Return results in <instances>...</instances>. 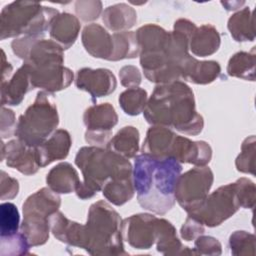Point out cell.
Wrapping results in <instances>:
<instances>
[{
    "instance_id": "cell-1",
    "label": "cell",
    "mask_w": 256,
    "mask_h": 256,
    "mask_svg": "<svg viewBox=\"0 0 256 256\" xmlns=\"http://www.w3.org/2000/svg\"><path fill=\"white\" fill-rule=\"evenodd\" d=\"M182 164L172 157L135 156L133 184L139 205L145 210L164 215L175 204V186Z\"/></svg>"
},
{
    "instance_id": "cell-2",
    "label": "cell",
    "mask_w": 256,
    "mask_h": 256,
    "mask_svg": "<svg viewBox=\"0 0 256 256\" xmlns=\"http://www.w3.org/2000/svg\"><path fill=\"white\" fill-rule=\"evenodd\" d=\"M13 53L22 59L33 88L54 93L67 88L73 81L72 71L65 67L63 48L43 36H23L12 41Z\"/></svg>"
},
{
    "instance_id": "cell-3",
    "label": "cell",
    "mask_w": 256,
    "mask_h": 256,
    "mask_svg": "<svg viewBox=\"0 0 256 256\" xmlns=\"http://www.w3.org/2000/svg\"><path fill=\"white\" fill-rule=\"evenodd\" d=\"M149 124L174 128L187 135H198L204 126L196 111L194 94L184 82L158 84L143 111Z\"/></svg>"
},
{
    "instance_id": "cell-4",
    "label": "cell",
    "mask_w": 256,
    "mask_h": 256,
    "mask_svg": "<svg viewBox=\"0 0 256 256\" xmlns=\"http://www.w3.org/2000/svg\"><path fill=\"white\" fill-rule=\"evenodd\" d=\"M75 164L83 175V182L75 191L77 197L82 200L92 198L109 181L133 177L129 160L107 148L82 147L76 154Z\"/></svg>"
},
{
    "instance_id": "cell-5",
    "label": "cell",
    "mask_w": 256,
    "mask_h": 256,
    "mask_svg": "<svg viewBox=\"0 0 256 256\" xmlns=\"http://www.w3.org/2000/svg\"><path fill=\"white\" fill-rule=\"evenodd\" d=\"M82 249L91 255H126L122 237V220L107 202L93 203L83 225Z\"/></svg>"
},
{
    "instance_id": "cell-6",
    "label": "cell",
    "mask_w": 256,
    "mask_h": 256,
    "mask_svg": "<svg viewBox=\"0 0 256 256\" xmlns=\"http://www.w3.org/2000/svg\"><path fill=\"white\" fill-rule=\"evenodd\" d=\"M58 14V10L42 6L38 2L14 1L1 10L0 39L43 36Z\"/></svg>"
},
{
    "instance_id": "cell-7",
    "label": "cell",
    "mask_w": 256,
    "mask_h": 256,
    "mask_svg": "<svg viewBox=\"0 0 256 256\" xmlns=\"http://www.w3.org/2000/svg\"><path fill=\"white\" fill-rule=\"evenodd\" d=\"M49 92L39 91L34 102L20 115L15 136L31 147L45 142L59 124L56 104Z\"/></svg>"
},
{
    "instance_id": "cell-8",
    "label": "cell",
    "mask_w": 256,
    "mask_h": 256,
    "mask_svg": "<svg viewBox=\"0 0 256 256\" xmlns=\"http://www.w3.org/2000/svg\"><path fill=\"white\" fill-rule=\"evenodd\" d=\"M61 198L49 187H44L31 194L23 203V221L20 231L30 246L43 245L49 239V218L58 211Z\"/></svg>"
},
{
    "instance_id": "cell-9",
    "label": "cell",
    "mask_w": 256,
    "mask_h": 256,
    "mask_svg": "<svg viewBox=\"0 0 256 256\" xmlns=\"http://www.w3.org/2000/svg\"><path fill=\"white\" fill-rule=\"evenodd\" d=\"M236 185L230 183L208 194L202 204L194 211L188 213L203 225L215 227L230 218L240 208Z\"/></svg>"
},
{
    "instance_id": "cell-10",
    "label": "cell",
    "mask_w": 256,
    "mask_h": 256,
    "mask_svg": "<svg viewBox=\"0 0 256 256\" xmlns=\"http://www.w3.org/2000/svg\"><path fill=\"white\" fill-rule=\"evenodd\" d=\"M213 180V172L207 166H196L180 174L175 186V200L187 213L196 210L207 197Z\"/></svg>"
},
{
    "instance_id": "cell-11",
    "label": "cell",
    "mask_w": 256,
    "mask_h": 256,
    "mask_svg": "<svg viewBox=\"0 0 256 256\" xmlns=\"http://www.w3.org/2000/svg\"><path fill=\"white\" fill-rule=\"evenodd\" d=\"M162 218L139 213L122 220V237L135 249H149L159 236Z\"/></svg>"
},
{
    "instance_id": "cell-12",
    "label": "cell",
    "mask_w": 256,
    "mask_h": 256,
    "mask_svg": "<svg viewBox=\"0 0 256 256\" xmlns=\"http://www.w3.org/2000/svg\"><path fill=\"white\" fill-rule=\"evenodd\" d=\"M83 122L87 128L85 140L92 146L108 143L112 135V128L118 122V116L110 103L94 104L88 107L83 115Z\"/></svg>"
},
{
    "instance_id": "cell-13",
    "label": "cell",
    "mask_w": 256,
    "mask_h": 256,
    "mask_svg": "<svg viewBox=\"0 0 256 256\" xmlns=\"http://www.w3.org/2000/svg\"><path fill=\"white\" fill-rule=\"evenodd\" d=\"M75 85L88 92L93 99L111 94L117 86L114 74L106 68H82L77 71Z\"/></svg>"
},
{
    "instance_id": "cell-14",
    "label": "cell",
    "mask_w": 256,
    "mask_h": 256,
    "mask_svg": "<svg viewBox=\"0 0 256 256\" xmlns=\"http://www.w3.org/2000/svg\"><path fill=\"white\" fill-rule=\"evenodd\" d=\"M2 157L5 158L6 165L18 170L24 175H33L40 168L35 147L28 146L19 139L9 141L7 144L2 142Z\"/></svg>"
},
{
    "instance_id": "cell-15",
    "label": "cell",
    "mask_w": 256,
    "mask_h": 256,
    "mask_svg": "<svg viewBox=\"0 0 256 256\" xmlns=\"http://www.w3.org/2000/svg\"><path fill=\"white\" fill-rule=\"evenodd\" d=\"M170 157L180 163L206 166L212 158V149L205 141H192L187 137L176 135L171 147Z\"/></svg>"
},
{
    "instance_id": "cell-16",
    "label": "cell",
    "mask_w": 256,
    "mask_h": 256,
    "mask_svg": "<svg viewBox=\"0 0 256 256\" xmlns=\"http://www.w3.org/2000/svg\"><path fill=\"white\" fill-rule=\"evenodd\" d=\"M72 144L68 131L58 129L41 145L35 147L37 161L40 168H43L56 160L65 159Z\"/></svg>"
},
{
    "instance_id": "cell-17",
    "label": "cell",
    "mask_w": 256,
    "mask_h": 256,
    "mask_svg": "<svg viewBox=\"0 0 256 256\" xmlns=\"http://www.w3.org/2000/svg\"><path fill=\"white\" fill-rule=\"evenodd\" d=\"M81 39L85 50L91 56L111 60L114 49L113 37L102 26L96 23L85 26Z\"/></svg>"
},
{
    "instance_id": "cell-18",
    "label": "cell",
    "mask_w": 256,
    "mask_h": 256,
    "mask_svg": "<svg viewBox=\"0 0 256 256\" xmlns=\"http://www.w3.org/2000/svg\"><path fill=\"white\" fill-rule=\"evenodd\" d=\"M33 89L29 72L22 64L8 80L1 82V105H19L26 93Z\"/></svg>"
},
{
    "instance_id": "cell-19",
    "label": "cell",
    "mask_w": 256,
    "mask_h": 256,
    "mask_svg": "<svg viewBox=\"0 0 256 256\" xmlns=\"http://www.w3.org/2000/svg\"><path fill=\"white\" fill-rule=\"evenodd\" d=\"M81 25L78 18L70 13H59L52 21L49 34L51 40L58 43L63 50L69 49L76 41Z\"/></svg>"
},
{
    "instance_id": "cell-20",
    "label": "cell",
    "mask_w": 256,
    "mask_h": 256,
    "mask_svg": "<svg viewBox=\"0 0 256 256\" xmlns=\"http://www.w3.org/2000/svg\"><path fill=\"white\" fill-rule=\"evenodd\" d=\"M176 134L168 127L153 125L146 133L141 151L142 154L154 157H170L171 147Z\"/></svg>"
},
{
    "instance_id": "cell-21",
    "label": "cell",
    "mask_w": 256,
    "mask_h": 256,
    "mask_svg": "<svg viewBox=\"0 0 256 256\" xmlns=\"http://www.w3.org/2000/svg\"><path fill=\"white\" fill-rule=\"evenodd\" d=\"M46 183L52 191L58 194H69L77 190L81 181L70 163L61 162L47 173Z\"/></svg>"
},
{
    "instance_id": "cell-22",
    "label": "cell",
    "mask_w": 256,
    "mask_h": 256,
    "mask_svg": "<svg viewBox=\"0 0 256 256\" xmlns=\"http://www.w3.org/2000/svg\"><path fill=\"white\" fill-rule=\"evenodd\" d=\"M50 229L54 237L69 246L82 247L83 225L68 219L63 213L57 211L49 218Z\"/></svg>"
},
{
    "instance_id": "cell-23",
    "label": "cell",
    "mask_w": 256,
    "mask_h": 256,
    "mask_svg": "<svg viewBox=\"0 0 256 256\" xmlns=\"http://www.w3.org/2000/svg\"><path fill=\"white\" fill-rule=\"evenodd\" d=\"M220 35L211 24L196 27L189 39V50L193 55L206 57L214 54L220 47Z\"/></svg>"
},
{
    "instance_id": "cell-24",
    "label": "cell",
    "mask_w": 256,
    "mask_h": 256,
    "mask_svg": "<svg viewBox=\"0 0 256 256\" xmlns=\"http://www.w3.org/2000/svg\"><path fill=\"white\" fill-rule=\"evenodd\" d=\"M102 21L109 30L116 33L124 32L135 25L137 14L131 6L119 3L109 6L103 11Z\"/></svg>"
},
{
    "instance_id": "cell-25",
    "label": "cell",
    "mask_w": 256,
    "mask_h": 256,
    "mask_svg": "<svg viewBox=\"0 0 256 256\" xmlns=\"http://www.w3.org/2000/svg\"><path fill=\"white\" fill-rule=\"evenodd\" d=\"M139 131L133 126L121 128L107 143L106 148L127 158H134L139 150Z\"/></svg>"
},
{
    "instance_id": "cell-26",
    "label": "cell",
    "mask_w": 256,
    "mask_h": 256,
    "mask_svg": "<svg viewBox=\"0 0 256 256\" xmlns=\"http://www.w3.org/2000/svg\"><path fill=\"white\" fill-rule=\"evenodd\" d=\"M228 30L234 40L238 42L253 41L255 39L253 14L249 7L233 14L227 24Z\"/></svg>"
},
{
    "instance_id": "cell-27",
    "label": "cell",
    "mask_w": 256,
    "mask_h": 256,
    "mask_svg": "<svg viewBox=\"0 0 256 256\" xmlns=\"http://www.w3.org/2000/svg\"><path fill=\"white\" fill-rule=\"evenodd\" d=\"M255 47L251 52H237L228 61L227 73L231 77L255 80Z\"/></svg>"
},
{
    "instance_id": "cell-28",
    "label": "cell",
    "mask_w": 256,
    "mask_h": 256,
    "mask_svg": "<svg viewBox=\"0 0 256 256\" xmlns=\"http://www.w3.org/2000/svg\"><path fill=\"white\" fill-rule=\"evenodd\" d=\"M112 37L114 42V49L110 61L131 59L139 55L140 49L135 32H118L114 33Z\"/></svg>"
},
{
    "instance_id": "cell-29",
    "label": "cell",
    "mask_w": 256,
    "mask_h": 256,
    "mask_svg": "<svg viewBox=\"0 0 256 256\" xmlns=\"http://www.w3.org/2000/svg\"><path fill=\"white\" fill-rule=\"evenodd\" d=\"M103 196L112 204L121 206L132 199L135 193L133 177L109 181L102 189Z\"/></svg>"
},
{
    "instance_id": "cell-30",
    "label": "cell",
    "mask_w": 256,
    "mask_h": 256,
    "mask_svg": "<svg viewBox=\"0 0 256 256\" xmlns=\"http://www.w3.org/2000/svg\"><path fill=\"white\" fill-rule=\"evenodd\" d=\"M221 73V67L218 62L199 61L196 60L193 64L190 72L188 73L185 81L192 82L194 84H209L216 80Z\"/></svg>"
},
{
    "instance_id": "cell-31",
    "label": "cell",
    "mask_w": 256,
    "mask_h": 256,
    "mask_svg": "<svg viewBox=\"0 0 256 256\" xmlns=\"http://www.w3.org/2000/svg\"><path fill=\"white\" fill-rule=\"evenodd\" d=\"M147 92L140 87L128 88L119 95V105L122 110L130 116L142 113L146 107Z\"/></svg>"
},
{
    "instance_id": "cell-32",
    "label": "cell",
    "mask_w": 256,
    "mask_h": 256,
    "mask_svg": "<svg viewBox=\"0 0 256 256\" xmlns=\"http://www.w3.org/2000/svg\"><path fill=\"white\" fill-rule=\"evenodd\" d=\"M19 211L11 202H4L0 206V238L18 233L20 228Z\"/></svg>"
},
{
    "instance_id": "cell-33",
    "label": "cell",
    "mask_w": 256,
    "mask_h": 256,
    "mask_svg": "<svg viewBox=\"0 0 256 256\" xmlns=\"http://www.w3.org/2000/svg\"><path fill=\"white\" fill-rule=\"evenodd\" d=\"M30 244L20 231L15 235L0 238L1 256H20L29 254Z\"/></svg>"
},
{
    "instance_id": "cell-34",
    "label": "cell",
    "mask_w": 256,
    "mask_h": 256,
    "mask_svg": "<svg viewBox=\"0 0 256 256\" xmlns=\"http://www.w3.org/2000/svg\"><path fill=\"white\" fill-rule=\"evenodd\" d=\"M229 248L233 255H255V236L246 231H235L229 237Z\"/></svg>"
},
{
    "instance_id": "cell-35",
    "label": "cell",
    "mask_w": 256,
    "mask_h": 256,
    "mask_svg": "<svg viewBox=\"0 0 256 256\" xmlns=\"http://www.w3.org/2000/svg\"><path fill=\"white\" fill-rule=\"evenodd\" d=\"M255 136L246 138L241 146V152L236 158L235 164L238 171L242 173L255 174Z\"/></svg>"
},
{
    "instance_id": "cell-36",
    "label": "cell",
    "mask_w": 256,
    "mask_h": 256,
    "mask_svg": "<svg viewBox=\"0 0 256 256\" xmlns=\"http://www.w3.org/2000/svg\"><path fill=\"white\" fill-rule=\"evenodd\" d=\"M240 206L252 209L255 204V184L248 178H240L235 182Z\"/></svg>"
},
{
    "instance_id": "cell-37",
    "label": "cell",
    "mask_w": 256,
    "mask_h": 256,
    "mask_svg": "<svg viewBox=\"0 0 256 256\" xmlns=\"http://www.w3.org/2000/svg\"><path fill=\"white\" fill-rule=\"evenodd\" d=\"M75 11L83 21H93L99 17L102 11V3L100 1H77Z\"/></svg>"
},
{
    "instance_id": "cell-38",
    "label": "cell",
    "mask_w": 256,
    "mask_h": 256,
    "mask_svg": "<svg viewBox=\"0 0 256 256\" xmlns=\"http://www.w3.org/2000/svg\"><path fill=\"white\" fill-rule=\"evenodd\" d=\"M194 246L196 254L200 255H220L222 252L220 242L212 236H198Z\"/></svg>"
},
{
    "instance_id": "cell-39",
    "label": "cell",
    "mask_w": 256,
    "mask_h": 256,
    "mask_svg": "<svg viewBox=\"0 0 256 256\" xmlns=\"http://www.w3.org/2000/svg\"><path fill=\"white\" fill-rule=\"evenodd\" d=\"M204 231V225L202 223H200L193 217L188 216L181 227L180 234L184 240L192 241L196 239L198 236L202 235Z\"/></svg>"
},
{
    "instance_id": "cell-40",
    "label": "cell",
    "mask_w": 256,
    "mask_h": 256,
    "mask_svg": "<svg viewBox=\"0 0 256 256\" xmlns=\"http://www.w3.org/2000/svg\"><path fill=\"white\" fill-rule=\"evenodd\" d=\"M119 78L121 84L127 88L138 87L142 79L140 71L133 65L123 66L119 71Z\"/></svg>"
},
{
    "instance_id": "cell-41",
    "label": "cell",
    "mask_w": 256,
    "mask_h": 256,
    "mask_svg": "<svg viewBox=\"0 0 256 256\" xmlns=\"http://www.w3.org/2000/svg\"><path fill=\"white\" fill-rule=\"evenodd\" d=\"M19 191V183L5 171H1V200L13 199Z\"/></svg>"
},
{
    "instance_id": "cell-42",
    "label": "cell",
    "mask_w": 256,
    "mask_h": 256,
    "mask_svg": "<svg viewBox=\"0 0 256 256\" xmlns=\"http://www.w3.org/2000/svg\"><path fill=\"white\" fill-rule=\"evenodd\" d=\"M16 119L15 114L11 109L2 106L1 109V137L2 139L10 137L15 134L16 130Z\"/></svg>"
},
{
    "instance_id": "cell-43",
    "label": "cell",
    "mask_w": 256,
    "mask_h": 256,
    "mask_svg": "<svg viewBox=\"0 0 256 256\" xmlns=\"http://www.w3.org/2000/svg\"><path fill=\"white\" fill-rule=\"evenodd\" d=\"M2 52V67H1V82H4L8 80L13 74H12V65L6 61V55L4 50H1Z\"/></svg>"
}]
</instances>
